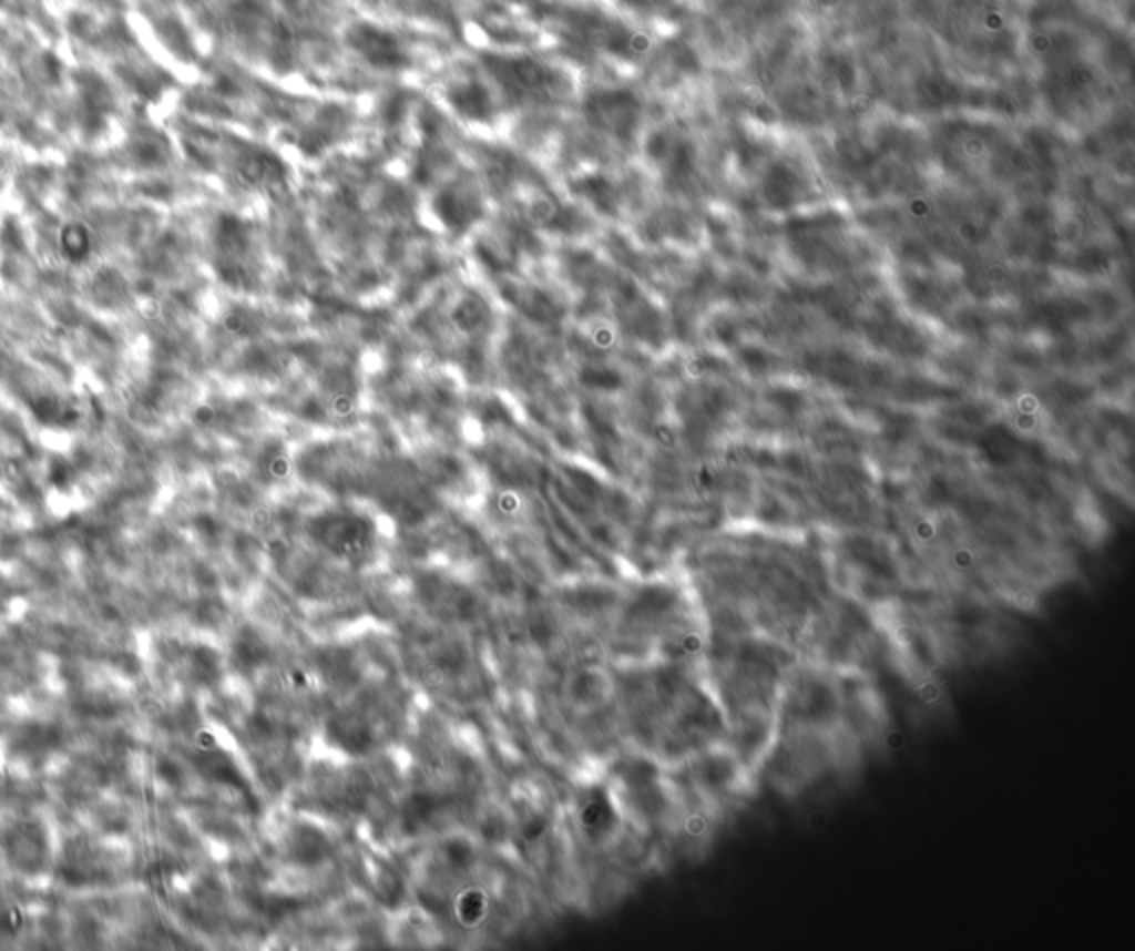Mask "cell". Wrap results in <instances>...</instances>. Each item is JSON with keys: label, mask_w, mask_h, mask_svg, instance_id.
<instances>
[{"label": "cell", "mask_w": 1135, "mask_h": 951, "mask_svg": "<svg viewBox=\"0 0 1135 951\" xmlns=\"http://www.w3.org/2000/svg\"><path fill=\"white\" fill-rule=\"evenodd\" d=\"M587 115L599 129L610 131L616 137H630L636 126L638 104L625 91H603L594 93L587 104Z\"/></svg>", "instance_id": "obj_1"}, {"label": "cell", "mask_w": 1135, "mask_h": 951, "mask_svg": "<svg viewBox=\"0 0 1135 951\" xmlns=\"http://www.w3.org/2000/svg\"><path fill=\"white\" fill-rule=\"evenodd\" d=\"M350 42L372 67L395 69L403 64V53L397 38L372 24H357L350 31Z\"/></svg>", "instance_id": "obj_2"}, {"label": "cell", "mask_w": 1135, "mask_h": 951, "mask_svg": "<svg viewBox=\"0 0 1135 951\" xmlns=\"http://www.w3.org/2000/svg\"><path fill=\"white\" fill-rule=\"evenodd\" d=\"M432 208L437 217L452 231L468 228L479 215V202L466 186H450L437 193Z\"/></svg>", "instance_id": "obj_3"}, {"label": "cell", "mask_w": 1135, "mask_h": 951, "mask_svg": "<svg viewBox=\"0 0 1135 951\" xmlns=\"http://www.w3.org/2000/svg\"><path fill=\"white\" fill-rule=\"evenodd\" d=\"M450 104L457 113H461L468 120L485 122L492 115V102L490 93L479 82H466L450 91Z\"/></svg>", "instance_id": "obj_4"}]
</instances>
